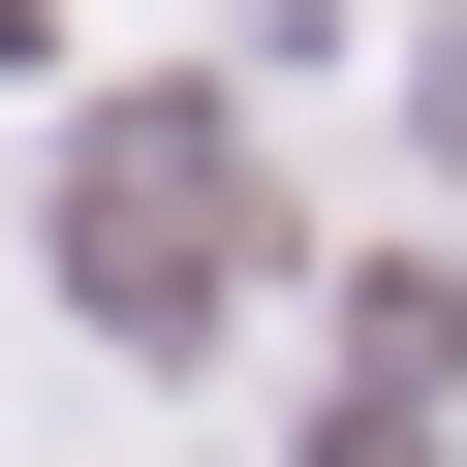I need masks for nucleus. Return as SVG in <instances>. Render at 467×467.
<instances>
[{
    "instance_id": "nucleus-1",
    "label": "nucleus",
    "mask_w": 467,
    "mask_h": 467,
    "mask_svg": "<svg viewBox=\"0 0 467 467\" xmlns=\"http://www.w3.org/2000/svg\"><path fill=\"white\" fill-rule=\"evenodd\" d=\"M63 281H94L125 343H187L218 281H250V125H218V94H125L94 187H63Z\"/></svg>"
}]
</instances>
